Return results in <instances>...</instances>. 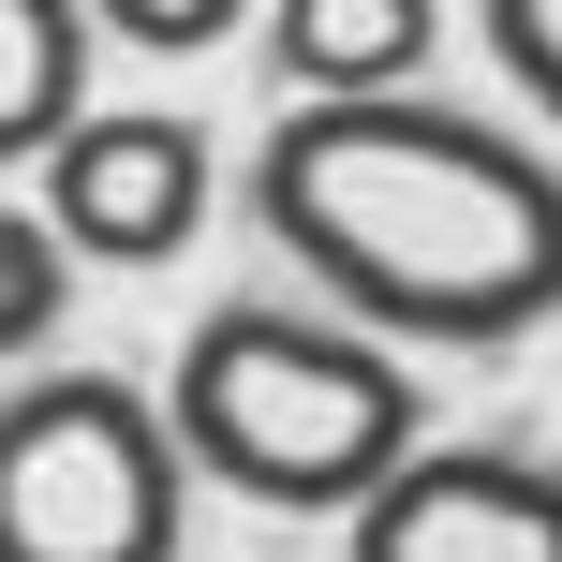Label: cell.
Masks as SVG:
<instances>
[{
	"label": "cell",
	"mask_w": 562,
	"mask_h": 562,
	"mask_svg": "<svg viewBox=\"0 0 562 562\" xmlns=\"http://www.w3.org/2000/svg\"><path fill=\"white\" fill-rule=\"evenodd\" d=\"M267 237L385 340H518L562 311V164L429 89L281 104L252 148Z\"/></svg>",
	"instance_id": "6da1fadb"
},
{
	"label": "cell",
	"mask_w": 562,
	"mask_h": 562,
	"mask_svg": "<svg viewBox=\"0 0 562 562\" xmlns=\"http://www.w3.org/2000/svg\"><path fill=\"white\" fill-rule=\"evenodd\" d=\"M164 415L193 445V474L267 504V518H356L370 488H400L429 459V400L400 370V340L385 326H311V311H267V296L207 311L178 340Z\"/></svg>",
	"instance_id": "7a4b0ae2"
},
{
	"label": "cell",
	"mask_w": 562,
	"mask_h": 562,
	"mask_svg": "<svg viewBox=\"0 0 562 562\" xmlns=\"http://www.w3.org/2000/svg\"><path fill=\"white\" fill-rule=\"evenodd\" d=\"M193 445L119 370H30L0 400V562H178Z\"/></svg>",
	"instance_id": "3957f363"
},
{
	"label": "cell",
	"mask_w": 562,
	"mask_h": 562,
	"mask_svg": "<svg viewBox=\"0 0 562 562\" xmlns=\"http://www.w3.org/2000/svg\"><path fill=\"white\" fill-rule=\"evenodd\" d=\"M30 207L75 237L89 267H164L207 223V134L164 104H89L75 134L30 164Z\"/></svg>",
	"instance_id": "277c9868"
},
{
	"label": "cell",
	"mask_w": 562,
	"mask_h": 562,
	"mask_svg": "<svg viewBox=\"0 0 562 562\" xmlns=\"http://www.w3.org/2000/svg\"><path fill=\"white\" fill-rule=\"evenodd\" d=\"M356 562H562V459L429 445L400 488L356 504Z\"/></svg>",
	"instance_id": "5b68a950"
},
{
	"label": "cell",
	"mask_w": 562,
	"mask_h": 562,
	"mask_svg": "<svg viewBox=\"0 0 562 562\" xmlns=\"http://www.w3.org/2000/svg\"><path fill=\"white\" fill-rule=\"evenodd\" d=\"M445 15L429 0H267V59L296 104H370V89H415Z\"/></svg>",
	"instance_id": "8992f818"
},
{
	"label": "cell",
	"mask_w": 562,
	"mask_h": 562,
	"mask_svg": "<svg viewBox=\"0 0 562 562\" xmlns=\"http://www.w3.org/2000/svg\"><path fill=\"white\" fill-rule=\"evenodd\" d=\"M89 30H104L89 0H0V164H15V178L89 119L75 104V89H89Z\"/></svg>",
	"instance_id": "52a82bcc"
},
{
	"label": "cell",
	"mask_w": 562,
	"mask_h": 562,
	"mask_svg": "<svg viewBox=\"0 0 562 562\" xmlns=\"http://www.w3.org/2000/svg\"><path fill=\"white\" fill-rule=\"evenodd\" d=\"M59 267H75V237H59L45 207H0V340H15V356L59 326Z\"/></svg>",
	"instance_id": "ba28073f"
},
{
	"label": "cell",
	"mask_w": 562,
	"mask_h": 562,
	"mask_svg": "<svg viewBox=\"0 0 562 562\" xmlns=\"http://www.w3.org/2000/svg\"><path fill=\"white\" fill-rule=\"evenodd\" d=\"M488 59H504V89H533L548 134H562V0H488Z\"/></svg>",
	"instance_id": "9c48e42d"
},
{
	"label": "cell",
	"mask_w": 562,
	"mask_h": 562,
	"mask_svg": "<svg viewBox=\"0 0 562 562\" xmlns=\"http://www.w3.org/2000/svg\"><path fill=\"white\" fill-rule=\"evenodd\" d=\"M89 15H104L119 45H164V59H193V45H223V30H252L267 0H89Z\"/></svg>",
	"instance_id": "30bf717a"
}]
</instances>
